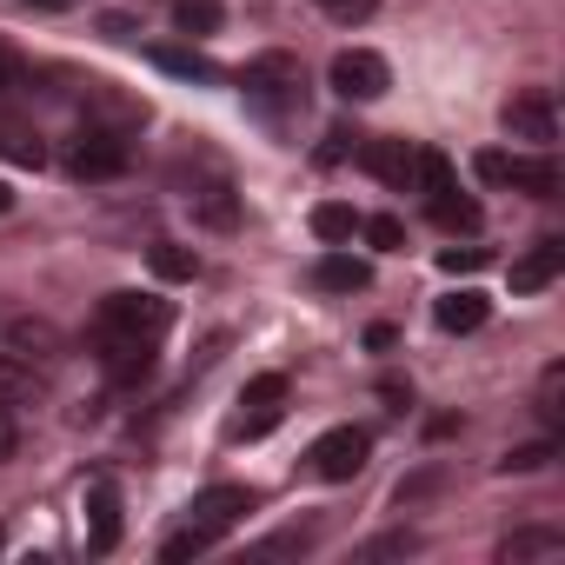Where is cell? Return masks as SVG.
<instances>
[{"label": "cell", "instance_id": "6da1fadb", "mask_svg": "<svg viewBox=\"0 0 565 565\" xmlns=\"http://www.w3.org/2000/svg\"><path fill=\"white\" fill-rule=\"evenodd\" d=\"M239 94H246V107H253V114L287 120V114H300V107H307V67H300L294 54H259V61H246Z\"/></svg>", "mask_w": 565, "mask_h": 565}, {"label": "cell", "instance_id": "7a4b0ae2", "mask_svg": "<svg viewBox=\"0 0 565 565\" xmlns=\"http://www.w3.org/2000/svg\"><path fill=\"white\" fill-rule=\"evenodd\" d=\"M173 320V307L160 294H107L100 313H94V340H160Z\"/></svg>", "mask_w": 565, "mask_h": 565}, {"label": "cell", "instance_id": "3957f363", "mask_svg": "<svg viewBox=\"0 0 565 565\" xmlns=\"http://www.w3.org/2000/svg\"><path fill=\"white\" fill-rule=\"evenodd\" d=\"M127 167H134V147H127L120 127L87 120V127L67 140V173H74V180H120Z\"/></svg>", "mask_w": 565, "mask_h": 565}, {"label": "cell", "instance_id": "277c9868", "mask_svg": "<svg viewBox=\"0 0 565 565\" xmlns=\"http://www.w3.org/2000/svg\"><path fill=\"white\" fill-rule=\"evenodd\" d=\"M366 459H373V433H366V426H333V433H320V439H313L307 472H313V479H327V486H347V479H360V472H366Z\"/></svg>", "mask_w": 565, "mask_h": 565}, {"label": "cell", "instance_id": "5b68a950", "mask_svg": "<svg viewBox=\"0 0 565 565\" xmlns=\"http://www.w3.org/2000/svg\"><path fill=\"white\" fill-rule=\"evenodd\" d=\"M287 373H259V380H246V393H239V413H233V439H266L273 426H279V413H287Z\"/></svg>", "mask_w": 565, "mask_h": 565}, {"label": "cell", "instance_id": "8992f818", "mask_svg": "<svg viewBox=\"0 0 565 565\" xmlns=\"http://www.w3.org/2000/svg\"><path fill=\"white\" fill-rule=\"evenodd\" d=\"M327 81H333L340 100H380V94L393 87V67H386V54H373V47H340L333 67H327Z\"/></svg>", "mask_w": 565, "mask_h": 565}, {"label": "cell", "instance_id": "52a82bcc", "mask_svg": "<svg viewBox=\"0 0 565 565\" xmlns=\"http://www.w3.org/2000/svg\"><path fill=\"white\" fill-rule=\"evenodd\" d=\"M499 127H505L512 140H525L532 153H545V147L558 140V107H552L545 87H525V94H512V100L499 107Z\"/></svg>", "mask_w": 565, "mask_h": 565}, {"label": "cell", "instance_id": "ba28073f", "mask_svg": "<svg viewBox=\"0 0 565 565\" xmlns=\"http://www.w3.org/2000/svg\"><path fill=\"white\" fill-rule=\"evenodd\" d=\"M253 505H259V499H253L246 486H206V492L186 505V525H193V532H206V539L220 545V539H226V532L253 512Z\"/></svg>", "mask_w": 565, "mask_h": 565}, {"label": "cell", "instance_id": "9c48e42d", "mask_svg": "<svg viewBox=\"0 0 565 565\" xmlns=\"http://www.w3.org/2000/svg\"><path fill=\"white\" fill-rule=\"evenodd\" d=\"M558 273H565V239H539L532 253H519V259H512V273H505V279H512V294H545Z\"/></svg>", "mask_w": 565, "mask_h": 565}, {"label": "cell", "instance_id": "30bf717a", "mask_svg": "<svg viewBox=\"0 0 565 565\" xmlns=\"http://www.w3.org/2000/svg\"><path fill=\"white\" fill-rule=\"evenodd\" d=\"M360 167H366L380 186L413 193V147H406V140H366V147H360Z\"/></svg>", "mask_w": 565, "mask_h": 565}, {"label": "cell", "instance_id": "8fae6325", "mask_svg": "<svg viewBox=\"0 0 565 565\" xmlns=\"http://www.w3.org/2000/svg\"><path fill=\"white\" fill-rule=\"evenodd\" d=\"M186 206H193V220L213 226V233H233V226H239V193H233L226 180H193Z\"/></svg>", "mask_w": 565, "mask_h": 565}, {"label": "cell", "instance_id": "7c38bea8", "mask_svg": "<svg viewBox=\"0 0 565 565\" xmlns=\"http://www.w3.org/2000/svg\"><path fill=\"white\" fill-rule=\"evenodd\" d=\"M41 399H47V380H41L34 360H21V353L0 360V406L21 413V406H41Z\"/></svg>", "mask_w": 565, "mask_h": 565}, {"label": "cell", "instance_id": "4fadbf2b", "mask_svg": "<svg viewBox=\"0 0 565 565\" xmlns=\"http://www.w3.org/2000/svg\"><path fill=\"white\" fill-rule=\"evenodd\" d=\"M512 186H519V193H532V200H558L565 173H558L552 147H545V153H512Z\"/></svg>", "mask_w": 565, "mask_h": 565}, {"label": "cell", "instance_id": "5bb4252c", "mask_svg": "<svg viewBox=\"0 0 565 565\" xmlns=\"http://www.w3.org/2000/svg\"><path fill=\"white\" fill-rule=\"evenodd\" d=\"M87 519H94L87 545H94V552H114V545H120V492H114L107 479L87 486Z\"/></svg>", "mask_w": 565, "mask_h": 565}, {"label": "cell", "instance_id": "9a60e30c", "mask_svg": "<svg viewBox=\"0 0 565 565\" xmlns=\"http://www.w3.org/2000/svg\"><path fill=\"white\" fill-rule=\"evenodd\" d=\"M558 552H565V532H558V525H519V532H505V539H499V558H505V565L558 558Z\"/></svg>", "mask_w": 565, "mask_h": 565}, {"label": "cell", "instance_id": "2e32d148", "mask_svg": "<svg viewBox=\"0 0 565 565\" xmlns=\"http://www.w3.org/2000/svg\"><path fill=\"white\" fill-rule=\"evenodd\" d=\"M366 279H373V273H366V259H353V253H340V246L313 259V287H320V294H360Z\"/></svg>", "mask_w": 565, "mask_h": 565}, {"label": "cell", "instance_id": "e0dca14e", "mask_svg": "<svg viewBox=\"0 0 565 565\" xmlns=\"http://www.w3.org/2000/svg\"><path fill=\"white\" fill-rule=\"evenodd\" d=\"M100 366H107L120 386H134V380L153 373V340H100Z\"/></svg>", "mask_w": 565, "mask_h": 565}, {"label": "cell", "instance_id": "ac0fdd59", "mask_svg": "<svg viewBox=\"0 0 565 565\" xmlns=\"http://www.w3.org/2000/svg\"><path fill=\"white\" fill-rule=\"evenodd\" d=\"M486 313H492V307H486V294H472V287H466V294H446V300L433 307L439 333H479V327H486Z\"/></svg>", "mask_w": 565, "mask_h": 565}, {"label": "cell", "instance_id": "d6986e66", "mask_svg": "<svg viewBox=\"0 0 565 565\" xmlns=\"http://www.w3.org/2000/svg\"><path fill=\"white\" fill-rule=\"evenodd\" d=\"M426 213H433L446 233H479V200H472V193H459V186L433 193V200H426Z\"/></svg>", "mask_w": 565, "mask_h": 565}, {"label": "cell", "instance_id": "ffe728a7", "mask_svg": "<svg viewBox=\"0 0 565 565\" xmlns=\"http://www.w3.org/2000/svg\"><path fill=\"white\" fill-rule=\"evenodd\" d=\"M313 239H327V246H353V239H360V213H353L347 200H320V206H313Z\"/></svg>", "mask_w": 565, "mask_h": 565}, {"label": "cell", "instance_id": "44dd1931", "mask_svg": "<svg viewBox=\"0 0 565 565\" xmlns=\"http://www.w3.org/2000/svg\"><path fill=\"white\" fill-rule=\"evenodd\" d=\"M446 186H459V173H452V160L439 153V147H413V193H446Z\"/></svg>", "mask_w": 565, "mask_h": 565}, {"label": "cell", "instance_id": "7402d4cb", "mask_svg": "<svg viewBox=\"0 0 565 565\" xmlns=\"http://www.w3.org/2000/svg\"><path fill=\"white\" fill-rule=\"evenodd\" d=\"M153 67L160 74H180V81H220V67L193 47H153Z\"/></svg>", "mask_w": 565, "mask_h": 565}, {"label": "cell", "instance_id": "603a6c76", "mask_svg": "<svg viewBox=\"0 0 565 565\" xmlns=\"http://www.w3.org/2000/svg\"><path fill=\"white\" fill-rule=\"evenodd\" d=\"M8 347H14L21 360H47V353L61 347V333H54L47 320H14V327H8Z\"/></svg>", "mask_w": 565, "mask_h": 565}, {"label": "cell", "instance_id": "cb8c5ba5", "mask_svg": "<svg viewBox=\"0 0 565 565\" xmlns=\"http://www.w3.org/2000/svg\"><path fill=\"white\" fill-rule=\"evenodd\" d=\"M532 406H539V419H545L552 433L565 426V366H558V360L539 373V393H532Z\"/></svg>", "mask_w": 565, "mask_h": 565}, {"label": "cell", "instance_id": "d4e9b609", "mask_svg": "<svg viewBox=\"0 0 565 565\" xmlns=\"http://www.w3.org/2000/svg\"><path fill=\"white\" fill-rule=\"evenodd\" d=\"M220 21H226L220 0H180V8H173V28H180V34H213Z\"/></svg>", "mask_w": 565, "mask_h": 565}, {"label": "cell", "instance_id": "484cf974", "mask_svg": "<svg viewBox=\"0 0 565 565\" xmlns=\"http://www.w3.org/2000/svg\"><path fill=\"white\" fill-rule=\"evenodd\" d=\"M147 259H153V273H160V279H193V273H200V259H193L186 246H173V239H160Z\"/></svg>", "mask_w": 565, "mask_h": 565}, {"label": "cell", "instance_id": "4316f807", "mask_svg": "<svg viewBox=\"0 0 565 565\" xmlns=\"http://www.w3.org/2000/svg\"><path fill=\"white\" fill-rule=\"evenodd\" d=\"M552 452H558V439H532V446H512V452L499 459V472H539Z\"/></svg>", "mask_w": 565, "mask_h": 565}, {"label": "cell", "instance_id": "83f0119b", "mask_svg": "<svg viewBox=\"0 0 565 565\" xmlns=\"http://www.w3.org/2000/svg\"><path fill=\"white\" fill-rule=\"evenodd\" d=\"M439 486H446V472H439V466H419L413 479H399V486H393V505H419V499H426V492H439Z\"/></svg>", "mask_w": 565, "mask_h": 565}, {"label": "cell", "instance_id": "f1b7e54d", "mask_svg": "<svg viewBox=\"0 0 565 565\" xmlns=\"http://www.w3.org/2000/svg\"><path fill=\"white\" fill-rule=\"evenodd\" d=\"M472 173H479L486 186H512V153H505V147H486V153H472Z\"/></svg>", "mask_w": 565, "mask_h": 565}, {"label": "cell", "instance_id": "f546056e", "mask_svg": "<svg viewBox=\"0 0 565 565\" xmlns=\"http://www.w3.org/2000/svg\"><path fill=\"white\" fill-rule=\"evenodd\" d=\"M360 233H366L380 253H399V246H406V226H399L393 213H373V220H360Z\"/></svg>", "mask_w": 565, "mask_h": 565}, {"label": "cell", "instance_id": "4dcf8cb0", "mask_svg": "<svg viewBox=\"0 0 565 565\" xmlns=\"http://www.w3.org/2000/svg\"><path fill=\"white\" fill-rule=\"evenodd\" d=\"M320 14H327V21H340V28H360V21H373V14H380V0H320Z\"/></svg>", "mask_w": 565, "mask_h": 565}, {"label": "cell", "instance_id": "1f68e13d", "mask_svg": "<svg viewBox=\"0 0 565 565\" xmlns=\"http://www.w3.org/2000/svg\"><path fill=\"white\" fill-rule=\"evenodd\" d=\"M479 266H486L479 246H446V253H439V273H479Z\"/></svg>", "mask_w": 565, "mask_h": 565}, {"label": "cell", "instance_id": "d6a6232c", "mask_svg": "<svg viewBox=\"0 0 565 565\" xmlns=\"http://www.w3.org/2000/svg\"><path fill=\"white\" fill-rule=\"evenodd\" d=\"M406 552H419V539H413V532H386V539H373V545H366V558H406Z\"/></svg>", "mask_w": 565, "mask_h": 565}, {"label": "cell", "instance_id": "836d02e7", "mask_svg": "<svg viewBox=\"0 0 565 565\" xmlns=\"http://www.w3.org/2000/svg\"><path fill=\"white\" fill-rule=\"evenodd\" d=\"M21 81H28V74H21V61H14L8 47H0V107H8V100L21 94Z\"/></svg>", "mask_w": 565, "mask_h": 565}, {"label": "cell", "instance_id": "e575fe53", "mask_svg": "<svg viewBox=\"0 0 565 565\" xmlns=\"http://www.w3.org/2000/svg\"><path fill=\"white\" fill-rule=\"evenodd\" d=\"M347 140H353V134H347V127H333V134H327V147H320V160H327V167H340V160L353 153Z\"/></svg>", "mask_w": 565, "mask_h": 565}, {"label": "cell", "instance_id": "d590c367", "mask_svg": "<svg viewBox=\"0 0 565 565\" xmlns=\"http://www.w3.org/2000/svg\"><path fill=\"white\" fill-rule=\"evenodd\" d=\"M14 439H21V433H14V413H8V406H0V459H8V452H14Z\"/></svg>", "mask_w": 565, "mask_h": 565}, {"label": "cell", "instance_id": "8d00e7d4", "mask_svg": "<svg viewBox=\"0 0 565 565\" xmlns=\"http://www.w3.org/2000/svg\"><path fill=\"white\" fill-rule=\"evenodd\" d=\"M21 8H41V14H61V8H74V0H21Z\"/></svg>", "mask_w": 565, "mask_h": 565}, {"label": "cell", "instance_id": "74e56055", "mask_svg": "<svg viewBox=\"0 0 565 565\" xmlns=\"http://www.w3.org/2000/svg\"><path fill=\"white\" fill-rule=\"evenodd\" d=\"M8 206H14V193H8V186H0V213H8Z\"/></svg>", "mask_w": 565, "mask_h": 565}]
</instances>
